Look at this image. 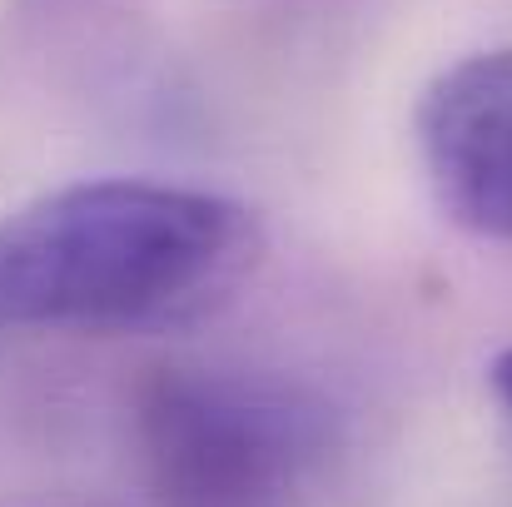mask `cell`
I'll return each mask as SVG.
<instances>
[{
  "label": "cell",
  "mask_w": 512,
  "mask_h": 507,
  "mask_svg": "<svg viewBox=\"0 0 512 507\" xmlns=\"http://www.w3.org/2000/svg\"><path fill=\"white\" fill-rule=\"evenodd\" d=\"M259 264L264 224L229 194L75 179L0 214V329L165 334L229 309Z\"/></svg>",
  "instance_id": "6da1fadb"
},
{
  "label": "cell",
  "mask_w": 512,
  "mask_h": 507,
  "mask_svg": "<svg viewBox=\"0 0 512 507\" xmlns=\"http://www.w3.org/2000/svg\"><path fill=\"white\" fill-rule=\"evenodd\" d=\"M135 428L160 507H299L329 453L309 393L224 368L155 373Z\"/></svg>",
  "instance_id": "7a4b0ae2"
},
{
  "label": "cell",
  "mask_w": 512,
  "mask_h": 507,
  "mask_svg": "<svg viewBox=\"0 0 512 507\" xmlns=\"http://www.w3.org/2000/svg\"><path fill=\"white\" fill-rule=\"evenodd\" d=\"M488 378H493V393L503 398V408H508V418H512V343L498 353V358H493Z\"/></svg>",
  "instance_id": "277c9868"
},
{
  "label": "cell",
  "mask_w": 512,
  "mask_h": 507,
  "mask_svg": "<svg viewBox=\"0 0 512 507\" xmlns=\"http://www.w3.org/2000/svg\"><path fill=\"white\" fill-rule=\"evenodd\" d=\"M413 130L438 209L478 239L512 244V45L438 70Z\"/></svg>",
  "instance_id": "3957f363"
}]
</instances>
